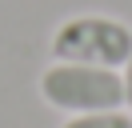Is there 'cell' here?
Masks as SVG:
<instances>
[{
  "label": "cell",
  "instance_id": "obj_1",
  "mask_svg": "<svg viewBox=\"0 0 132 128\" xmlns=\"http://www.w3.org/2000/svg\"><path fill=\"white\" fill-rule=\"evenodd\" d=\"M132 56V28L116 16H68L52 32V60L64 64H92V68H124Z\"/></svg>",
  "mask_w": 132,
  "mask_h": 128
},
{
  "label": "cell",
  "instance_id": "obj_2",
  "mask_svg": "<svg viewBox=\"0 0 132 128\" xmlns=\"http://www.w3.org/2000/svg\"><path fill=\"white\" fill-rule=\"evenodd\" d=\"M40 96L44 104L80 116V112H108L124 108V88L116 68H92V64H64L52 60L40 72Z\"/></svg>",
  "mask_w": 132,
  "mask_h": 128
},
{
  "label": "cell",
  "instance_id": "obj_3",
  "mask_svg": "<svg viewBox=\"0 0 132 128\" xmlns=\"http://www.w3.org/2000/svg\"><path fill=\"white\" fill-rule=\"evenodd\" d=\"M60 128H132V112H128V108H108V112H80V116H68Z\"/></svg>",
  "mask_w": 132,
  "mask_h": 128
},
{
  "label": "cell",
  "instance_id": "obj_4",
  "mask_svg": "<svg viewBox=\"0 0 132 128\" xmlns=\"http://www.w3.org/2000/svg\"><path fill=\"white\" fill-rule=\"evenodd\" d=\"M120 88H124V108L132 112V56L124 60V68H120Z\"/></svg>",
  "mask_w": 132,
  "mask_h": 128
}]
</instances>
